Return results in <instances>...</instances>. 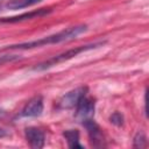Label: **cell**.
<instances>
[{
  "mask_svg": "<svg viewBox=\"0 0 149 149\" xmlns=\"http://www.w3.org/2000/svg\"><path fill=\"white\" fill-rule=\"evenodd\" d=\"M86 30H87V26L86 24H77V26H72V27H69L66 29H63V30H61L58 33L44 36V37L38 38V40L6 45V47H3L1 49V51H3V50H26V49H34V48L49 45V44H56V43H61V42L73 40L77 36H79L80 34L85 33Z\"/></svg>",
  "mask_w": 149,
  "mask_h": 149,
  "instance_id": "1",
  "label": "cell"
},
{
  "mask_svg": "<svg viewBox=\"0 0 149 149\" xmlns=\"http://www.w3.org/2000/svg\"><path fill=\"white\" fill-rule=\"evenodd\" d=\"M81 125L85 127V129L87 132V135H88V139H90V142H91V144L93 147L101 148V147H105L106 146L102 130L99 127V125L93 120V118L83 121Z\"/></svg>",
  "mask_w": 149,
  "mask_h": 149,
  "instance_id": "4",
  "label": "cell"
},
{
  "mask_svg": "<svg viewBox=\"0 0 149 149\" xmlns=\"http://www.w3.org/2000/svg\"><path fill=\"white\" fill-rule=\"evenodd\" d=\"M51 10H52V9H50V8H41V9H36V10H31V12L23 13V14L17 15V16L1 17V19H0V23H15V22L24 21V20H30V19L40 17V16H43V15L49 14Z\"/></svg>",
  "mask_w": 149,
  "mask_h": 149,
  "instance_id": "8",
  "label": "cell"
},
{
  "mask_svg": "<svg viewBox=\"0 0 149 149\" xmlns=\"http://www.w3.org/2000/svg\"><path fill=\"white\" fill-rule=\"evenodd\" d=\"M8 135H9V132H8L7 129L0 127V139H3V137H6V136H8Z\"/></svg>",
  "mask_w": 149,
  "mask_h": 149,
  "instance_id": "14",
  "label": "cell"
},
{
  "mask_svg": "<svg viewBox=\"0 0 149 149\" xmlns=\"http://www.w3.org/2000/svg\"><path fill=\"white\" fill-rule=\"evenodd\" d=\"M44 108V101L42 95H35L22 108L20 116L21 118H36L40 116L43 113Z\"/></svg>",
  "mask_w": 149,
  "mask_h": 149,
  "instance_id": "6",
  "label": "cell"
},
{
  "mask_svg": "<svg viewBox=\"0 0 149 149\" xmlns=\"http://www.w3.org/2000/svg\"><path fill=\"white\" fill-rule=\"evenodd\" d=\"M0 115H1V112H0Z\"/></svg>",
  "mask_w": 149,
  "mask_h": 149,
  "instance_id": "15",
  "label": "cell"
},
{
  "mask_svg": "<svg viewBox=\"0 0 149 149\" xmlns=\"http://www.w3.org/2000/svg\"><path fill=\"white\" fill-rule=\"evenodd\" d=\"M41 1L42 0H8L6 3V7L8 9L16 10V9H22V8L33 6V5L38 3Z\"/></svg>",
  "mask_w": 149,
  "mask_h": 149,
  "instance_id": "10",
  "label": "cell"
},
{
  "mask_svg": "<svg viewBox=\"0 0 149 149\" xmlns=\"http://www.w3.org/2000/svg\"><path fill=\"white\" fill-rule=\"evenodd\" d=\"M147 146V137L143 133H137L134 137V141H133V147L134 148H144Z\"/></svg>",
  "mask_w": 149,
  "mask_h": 149,
  "instance_id": "11",
  "label": "cell"
},
{
  "mask_svg": "<svg viewBox=\"0 0 149 149\" xmlns=\"http://www.w3.org/2000/svg\"><path fill=\"white\" fill-rule=\"evenodd\" d=\"M76 108V113H74V118L77 121L83 122L85 120L92 119L94 115V111H95V102L94 99L87 97V94L78 102V105L74 107Z\"/></svg>",
  "mask_w": 149,
  "mask_h": 149,
  "instance_id": "5",
  "label": "cell"
},
{
  "mask_svg": "<svg viewBox=\"0 0 149 149\" xmlns=\"http://www.w3.org/2000/svg\"><path fill=\"white\" fill-rule=\"evenodd\" d=\"M87 94V87L86 86H79L74 90L69 91L68 93H65L61 100L58 101V106L59 108L63 109H70V108H74L78 102Z\"/></svg>",
  "mask_w": 149,
  "mask_h": 149,
  "instance_id": "3",
  "label": "cell"
},
{
  "mask_svg": "<svg viewBox=\"0 0 149 149\" xmlns=\"http://www.w3.org/2000/svg\"><path fill=\"white\" fill-rule=\"evenodd\" d=\"M24 136L30 148L41 149L45 143V135L43 130L37 127H27L24 129Z\"/></svg>",
  "mask_w": 149,
  "mask_h": 149,
  "instance_id": "7",
  "label": "cell"
},
{
  "mask_svg": "<svg viewBox=\"0 0 149 149\" xmlns=\"http://www.w3.org/2000/svg\"><path fill=\"white\" fill-rule=\"evenodd\" d=\"M63 135L70 148H83L79 143V132L77 129H68L63 133Z\"/></svg>",
  "mask_w": 149,
  "mask_h": 149,
  "instance_id": "9",
  "label": "cell"
},
{
  "mask_svg": "<svg viewBox=\"0 0 149 149\" xmlns=\"http://www.w3.org/2000/svg\"><path fill=\"white\" fill-rule=\"evenodd\" d=\"M106 44V41H99V42H94V43H91V44H86V45H80V47H76V48H72V49H69L59 55H56L40 64H36L33 70L34 71H44L47 69H50L59 63H63V62H66L73 57H76L77 55L84 52V51H87V50H91V49H95V48H99V47H102Z\"/></svg>",
  "mask_w": 149,
  "mask_h": 149,
  "instance_id": "2",
  "label": "cell"
},
{
  "mask_svg": "<svg viewBox=\"0 0 149 149\" xmlns=\"http://www.w3.org/2000/svg\"><path fill=\"white\" fill-rule=\"evenodd\" d=\"M16 59H19L17 55H3V56H0V65L5 64V63H8V62L16 61Z\"/></svg>",
  "mask_w": 149,
  "mask_h": 149,
  "instance_id": "13",
  "label": "cell"
},
{
  "mask_svg": "<svg viewBox=\"0 0 149 149\" xmlns=\"http://www.w3.org/2000/svg\"><path fill=\"white\" fill-rule=\"evenodd\" d=\"M109 121H111V123H113V125L120 127V126L123 125V115H122L120 112H114V113L109 116Z\"/></svg>",
  "mask_w": 149,
  "mask_h": 149,
  "instance_id": "12",
  "label": "cell"
}]
</instances>
